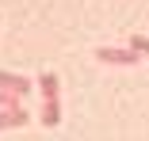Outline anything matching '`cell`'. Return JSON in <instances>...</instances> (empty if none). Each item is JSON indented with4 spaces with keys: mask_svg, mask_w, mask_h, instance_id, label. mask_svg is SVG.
<instances>
[{
    "mask_svg": "<svg viewBox=\"0 0 149 141\" xmlns=\"http://www.w3.org/2000/svg\"><path fill=\"white\" fill-rule=\"evenodd\" d=\"M42 122L46 126H57V122H61V118H57V99H46L42 103Z\"/></svg>",
    "mask_w": 149,
    "mask_h": 141,
    "instance_id": "7a4b0ae2",
    "label": "cell"
},
{
    "mask_svg": "<svg viewBox=\"0 0 149 141\" xmlns=\"http://www.w3.org/2000/svg\"><path fill=\"white\" fill-rule=\"evenodd\" d=\"M27 122V111H12V115H0V126H23Z\"/></svg>",
    "mask_w": 149,
    "mask_h": 141,
    "instance_id": "5b68a950",
    "label": "cell"
},
{
    "mask_svg": "<svg viewBox=\"0 0 149 141\" xmlns=\"http://www.w3.org/2000/svg\"><path fill=\"white\" fill-rule=\"evenodd\" d=\"M42 92H46V99H57V76L54 73H42Z\"/></svg>",
    "mask_w": 149,
    "mask_h": 141,
    "instance_id": "277c9868",
    "label": "cell"
},
{
    "mask_svg": "<svg viewBox=\"0 0 149 141\" xmlns=\"http://www.w3.org/2000/svg\"><path fill=\"white\" fill-rule=\"evenodd\" d=\"M100 61H115V65H130V61H138V53H134V50H100Z\"/></svg>",
    "mask_w": 149,
    "mask_h": 141,
    "instance_id": "6da1fadb",
    "label": "cell"
},
{
    "mask_svg": "<svg viewBox=\"0 0 149 141\" xmlns=\"http://www.w3.org/2000/svg\"><path fill=\"white\" fill-rule=\"evenodd\" d=\"M0 103H4V95H0Z\"/></svg>",
    "mask_w": 149,
    "mask_h": 141,
    "instance_id": "52a82bcc",
    "label": "cell"
},
{
    "mask_svg": "<svg viewBox=\"0 0 149 141\" xmlns=\"http://www.w3.org/2000/svg\"><path fill=\"white\" fill-rule=\"evenodd\" d=\"M130 50H134V53H145V57H149V38L134 35V38H130Z\"/></svg>",
    "mask_w": 149,
    "mask_h": 141,
    "instance_id": "8992f818",
    "label": "cell"
},
{
    "mask_svg": "<svg viewBox=\"0 0 149 141\" xmlns=\"http://www.w3.org/2000/svg\"><path fill=\"white\" fill-rule=\"evenodd\" d=\"M0 84H8V88H15V92H27V88H31L23 76H12V73H0Z\"/></svg>",
    "mask_w": 149,
    "mask_h": 141,
    "instance_id": "3957f363",
    "label": "cell"
}]
</instances>
